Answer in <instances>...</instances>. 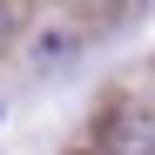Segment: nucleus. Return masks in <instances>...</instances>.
<instances>
[{"label": "nucleus", "mask_w": 155, "mask_h": 155, "mask_svg": "<svg viewBox=\"0 0 155 155\" xmlns=\"http://www.w3.org/2000/svg\"><path fill=\"white\" fill-rule=\"evenodd\" d=\"M101 155H155V128H148L142 115H128V121L115 128V135L101 142Z\"/></svg>", "instance_id": "f257e3e1"}]
</instances>
